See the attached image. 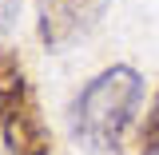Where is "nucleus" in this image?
I'll return each mask as SVG.
<instances>
[{
  "mask_svg": "<svg viewBox=\"0 0 159 155\" xmlns=\"http://www.w3.org/2000/svg\"><path fill=\"white\" fill-rule=\"evenodd\" d=\"M139 99H143V80H139L135 68L111 64V68L96 72L80 88V96L72 99V112H68L72 139L92 155L116 151L139 107Z\"/></svg>",
  "mask_w": 159,
  "mask_h": 155,
  "instance_id": "nucleus-1",
  "label": "nucleus"
},
{
  "mask_svg": "<svg viewBox=\"0 0 159 155\" xmlns=\"http://www.w3.org/2000/svg\"><path fill=\"white\" fill-rule=\"evenodd\" d=\"M28 96H32V92H28L20 56L12 48H0V131H4V123L12 119V112H16Z\"/></svg>",
  "mask_w": 159,
  "mask_h": 155,
  "instance_id": "nucleus-4",
  "label": "nucleus"
},
{
  "mask_svg": "<svg viewBox=\"0 0 159 155\" xmlns=\"http://www.w3.org/2000/svg\"><path fill=\"white\" fill-rule=\"evenodd\" d=\"M131 155H159V92L147 107L143 123L135 127V139H131Z\"/></svg>",
  "mask_w": 159,
  "mask_h": 155,
  "instance_id": "nucleus-5",
  "label": "nucleus"
},
{
  "mask_svg": "<svg viewBox=\"0 0 159 155\" xmlns=\"http://www.w3.org/2000/svg\"><path fill=\"white\" fill-rule=\"evenodd\" d=\"M107 12V0H36V32L48 52L84 40Z\"/></svg>",
  "mask_w": 159,
  "mask_h": 155,
  "instance_id": "nucleus-2",
  "label": "nucleus"
},
{
  "mask_svg": "<svg viewBox=\"0 0 159 155\" xmlns=\"http://www.w3.org/2000/svg\"><path fill=\"white\" fill-rule=\"evenodd\" d=\"M16 8H20V0H0V32H8V28H12Z\"/></svg>",
  "mask_w": 159,
  "mask_h": 155,
  "instance_id": "nucleus-6",
  "label": "nucleus"
},
{
  "mask_svg": "<svg viewBox=\"0 0 159 155\" xmlns=\"http://www.w3.org/2000/svg\"><path fill=\"white\" fill-rule=\"evenodd\" d=\"M4 151L8 155H52V131L36 107V96H28L20 103L12 119L4 123Z\"/></svg>",
  "mask_w": 159,
  "mask_h": 155,
  "instance_id": "nucleus-3",
  "label": "nucleus"
}]
</instances>
